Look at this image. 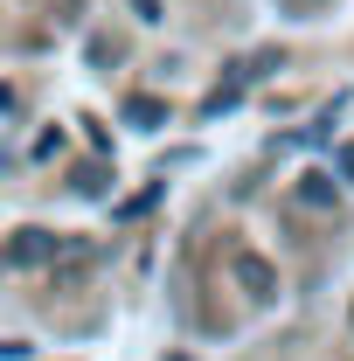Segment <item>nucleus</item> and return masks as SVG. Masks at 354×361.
Returning a JSON list of instances; mask_svg holds the SVG:
<instances>
[{
  "mask_svg": "<svg viewBox=\"0 0 354 361\" xmlns=\"http://www.w3.org/2000/svg\"><path fill=\"white\" fill-rule=\"evenodd\" d=\"M126 118H133V126H160V104H153V97H133Z\"/></svg>",
  "mask_w": 354,
  "mask_h": 361,
  "instance_id": "3",
  "label": "nucleus"
},
{
  "mask_svg": "<svg viewBox=\"0 0 354 361\" xmlns=\"http://www.w3.org/2000/svg\"><path fill=\"white\" fill-rule=\"evenodd\" d=\"M341 174H354V146H341Z\"/></svg>",
  "mask_w": 354,
  "mask_h": 361,
  "instance_id": "4",
  "label": "nucleus"
},
{
  "mask_svg": "<svg viewBox=\"0 0 354 361\" xmlns=\"http://www.w3.org/2000/svg\"><path fill=\"white\" fill-rule=\"evenodd\" d=\"M7 257H14V264H49V257H56V236H42V229H21Z\"/></svg>",
  "mask_w": 354,
  "mask_h": 361,
  "instance_id": "1",
  "label": "nucleus"
},
{
  "mask_svg": "<svg viewBox=\"0 0 354 361\" xmlns=\"http://www.w3.org/2000/svg\"><path fill=\"white\" fill-rule=\"evenodd\" d=\"M236 278H243V285H250L257 299L271 292V264H264V257H236Z\"/></svg>",
  "mask_w": 354,
  "mask_h": 361,
  "instance_id": "2",
  "label": "nucleus"
}]
</instances>
